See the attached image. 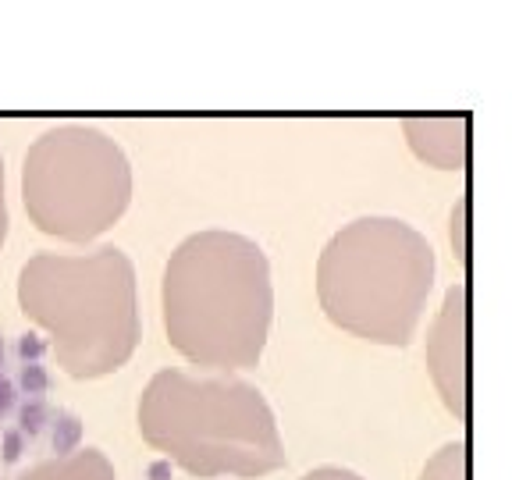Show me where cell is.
I'll return each instance as SVG.
<instances>
[{
    "label": "cell",
    "instance_id": "6da1fadb",
    "mask_svg": "<svg viewBox=\"0 0 512 480\" xmlns=\"http://www.w3.org/2000/svg\"><path fill=\"white\" fill-rule=\"evenodd\" d=\"M274 313L271 264L235 232L189 235L164 271V328L185 360L246 370L264 356Z\"/></svg>",
    "mask_w": 512,
    "mask_h": 480
},
{
    "label": "cell",
    "instance_id": "7a4b0ae2",
    "mask_svg": "<svg viewBox=\"0 0 512 480\" xmlns=\"http://www.w3.org/2000/svg\"><path fill=\"white\" fill-rule=\"evenodd\" d=\"M139 434L192 477H264L285 466L278 420L264 392L217 370H160L139 399Z\"/></svg>",
    "mask_w": 512,
    "mask_h": 480
},
{
    "label": "cell",
    "instance_id": "3957f363",
    "mask_svg": "<svg viewBox=\"0 0 512 480\" xmlns=\"http://www.w3.org/2000/svg\"><path fill=\"white\" fill-rule=\"evenodd\" d=\"M18 303L50 335L57 363L75 381L114 374L139 345L136 267L114 246L89 256H32L18 274Z\"/></svg>",
    "mask_w": 512,
    "mask_h": 480
},
{
    "label": "cell",
    "instance_id": "277c9868",
    "mask_svg": "<svg viewBox=\"0 0 512 480\" xmlns=\"http://www.w3.org/2000/svg\"><path fill=\"white\" fill-rule=\"evenodd\" d=\"M431 288V242L395 217L345 224L317 260V296L328 320L377 345L413 342Z\"/></svg>",
    "mask_w": 512,
    "mask_h": 480
},
{
    "label": "cell",
    "instance_id": "5b68a950",
    "mask_svg": "<svg viewBox=\"0 0 512 480\" xmlns=\"http://www.w3.org/2000/svg\"><path fill=\"white\" fill-rule=\"evenodd\" d=\"M125 153L93 125H57L25 153L22 200L36 228L68 242L104 235L128 207Z\"/></svg>",
    "mask_w": 512,
    "mask_h": 480
},
{
    "label": "cell",
    "instance_id": "8992f818",
    "mask_svg": "<svg viewBox=\"0 0 512 480\" xmlns=\"http://www.w3.org/2000/svg\"><path fill=\"white\" fill-rule=\"evenodd\" d=\"M427 370L445 406L466 420V285L445 292L438 320L427 335Z\"/></svg>",
    "mask_w": 512,
    "mask_h": 480
},
{
    "label": "cell",
    "instance_id": "52a82bcc",
    "mask_svg": "<svg viewBox=\"0 0 512 480\" xmlns=\"http://www.w3.org/2000/svg\"><path fill=\"white\" fill-rule=\"evenodd\" d=\"M406 136L416 157L434 168L459 171L466 164V118H413Z\"/></svg>",
    "mask_w": 512,
    "mask_h": 480
},
{
    "label": "cell",
    "instance_id": "ba28073f",
    "mask_svg": "<svg viewBox=\"0 0 512 480\" xmlns=\"http://www.w3.org/2000/svg\"><path fill=\"white\" fill-rule=\"evenodd\" d=\"M18 480H114V466L100 448H79L75 456L36 463Z\"/></svg>",
    "mask_w": 512,
    "mask_h": 480
},
{
    "label": "cell",
    "instance_id": "9c48e42d",
    "mask_svg": "<svg viewBox=\"0 0 512 480\" xmlns=\"http://www.w3.org/2000/svg\"><path fill=\"white\" fill-rule=\"evenodd\" d=\"M82 438H86V420L72 409H57L54 420H50V452L57 459L75 456L82 448Z\"/></svg>",
    "mask_w": 512,
    "mask_h": 480
},
{
    "label": "cell",
    "instance_id": "30bf717a",
    "mask_svg": "<svg viewBox=\"0 0 512 480\" xmlns=\"http://www.w3.org/2000/svg\"><path fill=\"white\" fill-rule=\"evenodd\" d=\"M420 480H466V445L452 441L427 463L424 477Z\"/></svg>",
    "mask_w": 512,
    "mask_h": 480
},
{
    "label": "cell",
    "instance_id": "8fae6325",
    "mask_svg": "<svg viewBox=\"0 0 512 480\" xmlns=\"http://www.w3.org/2000/svg\"><path fill=\"white\" fill-rule=\"evenodd\" d=\"M50 420H54V409H50V402L43 399H25V402H18V409H15V427L25 434V438H40L43 431L50 427Z\"/></svg>",
    "mask_w": 512,
    "mask_h": 480
},
{
    "label": "cell",
    "instance_id": "7c38bea8",
    "mask_svg": "<svg viewBox=\"0 0 512 480\" xmlns=\"http://www.w3.org/2000/svg\"><path fill=\"white\" fill-rule=\"evenodd\" d=\"M50 384H54V377H50V370L43 367V363H22V367H18L15 388H18V395H25V399H40V395H47Z\"/></svg>",
    "mask_w": 512,
    "mask_h": 480
},
{
    "label": "cell",
    "instance_id": "4fadbf2b",
    "mask_svg": "<svg viewBox=\"0 0 512 480\" xmlns=\"http://www.w3.org/2000/svg\"><path fill=\"white\" fill-rule=\"evenodd\" d=\"M47 349H50V342L43 335H36V331H25V335H18V342H15V356L22 363H43Z\"/></svg>",
    "mask_w": 512,
    "mask_h": 480
},
{
    "label": "cell",
    "instance_id": "5bb4252c",
    "mask_svg": "<svg viewBox=\"0 0 512 480\" xmlns=\"http://www.w3.org/2000/svg\"><path fill=\"white\" fill-rule=\"evenodd\" d=\"M25 448H29V438H25L18 427H8V431L0 434V463L15 466L18 459L25 456Z\"/></svg>",
    "mask_w": 512,
    "mask_h": 480
},
{
    "label": "cell",
    "instance_id": "9a60e30c",
    "mask_svg": "<svg viewBox=\"0 0 512 480\" xmlns=\"http://www.w3.org/2000/svg\"><path fill=\"white\" fill-rule=\"evenodd\" d=\"M18 409V388L8 374H0V416H8Z\"/></svg>",
    "mask_w": 512,
    "mask_h": 480
},
{
    "label": "cell",
    "instance_id": "2e32d148",
    "mask_svg": "<svg viewBox=\"0 0 512 480\" xmlns=\"http://www.w3.org/2000/svg\"><path fill=\"white\" fill-rule=\"evenodd\" d=\"M303 480H363V477L352 470H342V466H320V470L306 473Z\"/></svg>",
    "mask_w": 512,
    "mask_h": 480
},
{
    "label": "cell",
    "instance_id": "e0dca14e",
    "mask_svg": "<svg viewBox=\"0 0 512 480\" xmlns=\"http://www.w3.org/2000/svg\"><path fill=\"white\" fill-rule=\"evenodd\" d=\"M171 477H175V463L171 459H153L146 466V480H171Z\"/></svg>",
    "mask_w": 512,
    "mask_h": 480
},
{
    "label": "cell",
    "instance_id": "ac0fdd59",
    "mask_svg": "<svg viewBox=\"0 0 512 480\" xmlns=\"http://www.w3.org/2000/svg\"><path fill=\"white\" fill-rule=\"evenodd\" d=\"M8 235V207H4V160H0V246Z\"/></svg>",
    "mask_w": 512,
    "mask_h": 480
},
{
    "label": "cell",
    "instance_id": "d6986e66",
    "mask_svg": "<svg viewBox=\"0 0 512 480\" xmlns=\"http://www.w3.org/2000/svg\"><path fill=\"white\" fill-rule=\"evenodd\" d=\"M4 360H8V345H4V335H0V367H4Z\"/></svg>",
    "mask_w": 512,
    "mask_h": 480
}]
</instances>
